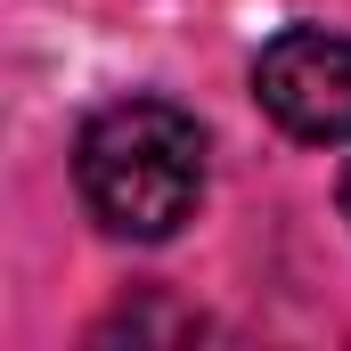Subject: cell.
I'll return each mask as SVG.
<instances>
[{
	"instance_id": "obj_3",
	"label": "cell",
	"mask_w": 351,
	"mask_h": 351,
	"mask_svg": "<svg viewBox=\"0 0 351 351\" xmlns=\"http://www.w3.org/2000/svg\"><path fill=\"white\" fill-rule=\"evenodd\" d=\"M343 221H351V180H343Z\"/></svg>"
},
{
	"instance_id": "obj_1",
	"label": "cell",
	"mask_w": 351,
	"mask_h": 351,
	"mask_svg": "<svg viewBox=\"0 0 351 351\" xmlns=\"http://www.w3.org/2000/svg\"><path fill=\"white\" fill-rule=\"evenodd\" d=\"M74 180H82V204L98 213L106 237L164 245V237H180V221H196L204 131L172 98H114L74 139Z\"/></svg>"
},
{
	"instance_id": "obj_2",
	"label": "cell",
	"mask_w": 351,
	"mask_h": 351,
	"mask_svg": "<svg viewBox=\"0 0 351 351\" xmlns=\"http://www.w3.org/2000/svg\"><path fill=\"white\" fill-rule=\"evenodd\" d=\"M254 98L278 131L311 147H351V33L294 25L254 58Z\"/></svg>"
}]
</instances>
